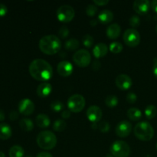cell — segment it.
<instances>
[{
  "instance_id": "cell-14",
  "label": "cell",
  "mask_w": 157,
  "mask_h": 157,
  "mask_svg": "<svg viewBox=\"0 0 157 157\" xmlns=\"http://www.w3.org/2000/svg\"><path fill=\"white\" fill-rule=\"evenodd\" d=\"M151 3L149 0H136L133 2V9L139 15H145L151 7Z\"/></svg>"
},
{
  "instance_id": "cell-31",
  "label": "cell",
  "mask_w": 157,
  "mask_h": 157,
  "mask_svg": "<svg viewBox=\"0 0 157 157\" xmlns=\"http://www.w3.org/2000/svg\"><path fill=\"white\" fill-rule=\"evenodd\" d=\"M98 7H97V6H95V5L94 4L88 5V6H87V8H86V14H87L88 16L90 17L94 16L97 14V12H98Z\"/></svg>"
},
{
  "instance_id": "cell-43",
  "label": "cell",
  "mask_w": 157,
  "mask_h": 157,
  "mask_svg": "<svg viewBox=\"0 0 157 157\" xmlns=\"http://www.w3.org/2000/svg\"><path fill=\"white\" fill-rule=\"evenodd\" d=\"M36 157H53L51 153H47V152H41V153H38Z\"/></svg>"
},
{
  "instance_id": "cell-19",
  "label": "cell",
  "mask_w": 157,
  "mask_h": 157,
  "mask_svg": "<svg viewBox=\"0 0 157 157\" xmlns=\"http://www.w3.org/2000/svg\"><path fill=\"white\" fill-rule=\"evenodd\" d=\"M113 19V14L111 11L107 10V9H105V10L101 11V12L98 15V20L101 23L104 25L109 24L110 22H111Z\"/></svg>"
},
{
  "instance_id": "cell-34",
  "label": "cell",
  "mask_w": 157,
  "mask_h": 157,
  "mask_svg": "<svg viewBox=\"0 0 157 157\" xmlns=\"http://www.w3.org/2000/svg\"><path fill=\"white\" fill-rule=\"evenodd\" d=\"M69 35V29L66 25L61 26L58 31V36L61 38H66Z\"/></svg>"
},
{
  "instance_id": "cell-35",
  "label": "cell",
  "mask_w": 157,
  "mask_h": 157,
  "mask_svg": "<svg viewBox=\"0 0 157 157\" xmlns=\"http://www.w3.org/2000/svg\"><path fill=\"white\" fill-rule=\"evenodd\" d=\"M129 22H130V26H132V27L134 29V28L138 27V26L140 25V18L139 16H137V15H133V16H131V18H130Z\"/></svg>"
},
{
  "instance_id": "cell-38",
  "label": "cell",
  "mask_w": 157,
  "mask_h": 157,
  "mask_svg": "<svg viewBox=\"0 0 157 157\" xmlns=\"http://www.w3.org/2000/svg\"><path fill=\"white\" fill-rule=\"evenodd\" d=\"M94 3L95 6H104L108 4L109 1L108 0H94Z\"/></svg>"
},
{
  "instance_id": "cell-49",
  "label": "cell",
  "mask_w": 157,
  "mask_h": 157,
  "mask_svg": "<svg viewBox=\"0 0 157 157\" xmlns=\"http://www.w3.org/2000/svg\"><path fill=\"white\" fill-rule=\"evenodd\" d=\"M156 33H157V25H156Z\"/></svg>"
},
{
  "instance_id": "cell-50",
  "label": "cell",
  "mask_w": 157,
  "mask_h": 157,
  "mask_svg": "<svg viewBox=\"0 0 157 157\" xmlns=\"http://www.w3.org/2000/svg\"><path fill=\"white\" fill-rule=\"evenodd\" d=\"M26 157H32V156H26Z\"/></svg>"
},
{
  "instance_id": "cell-41",
  "label": "cell",
  "mask_w": 157,
  "mask_h": 157,
  "mask_svg": "<svg viewBox=\"0 0 157 157\" xmlns=\"http://www.w3.org/2000/svg\"><path fill=\"white\" fill-rule=\"evenodd\" d=\"M101 64L99 61H94L93 64H92V68H93V70L94 71L99 70V69L101 68Z\"/></svg>"
},
{
  "instance_id": "cell-47",
  "label": "cell",
  "mask_w": 157,
  "mask_h": 157,
  "mask_svg": "<svg viewBox=\"0 0 157 157\" xmlns=\"http://www.w3.org/2000/svg\"><path fill=\"white\" fill-rule=\"evenodd\" d=\"M0 157H6V155L3 152H0Z\"/></svg>"
},
{
  "instance_id": "cell-39",
  "label": "cell",
  "mask_w": 157,
  "mask_h": 157,
  "mask_svg": "<svg viewBox=\"0 0 157 157\" xmlns=\"http://www.w3.org/2000/svg\"><path fill=\"white\" fill-rule=\"evenodd\" d=\"M18 113L16 110H12L9 113V118H10L11 121H15V120L18 119Z\"/></svg>"
},
{
  "instance_id": "cell-13",
  "label": "cell",
  "mask_w": 157,
  "mask_h": 157,
  "mask_svg": "<svg viewBox=\"0 0 157 157\" xmlns=\"http://www.w3.org/2000/svg\"><path fill=\"white\" fill-rule=\"evenodd\" d=\"M103 112L101 109L98 106H90L87 110V117L92 124H97L101 120Z\"/></svg>"
},
{
  "instance_id": "cell-8",
  "label": "cell",
  "mask_w": 157,
  "mask_h": 157,
  "mask_svg": "<svg viewBox=\"0 0 157 157\" xmlns=\"http://www.w3.org/2000/svg\"><path fill=\"white\" fill-rule=\"evenodd\" d=\"M73 61L79 67H87L91 61V55L87 50L81 49L74 54Z\"/></svg>"
},
{
  "instance_id": "cell-24",
  "label": "cell",
  "mask_w": 157,
  "mask_h": 157,
  "mask_svg": "<svg viewBox=\"0 0 157 157\" xmlns=\"http://www.w3.org/2000/svg\"><path fill=\"white\" fill-rule=\"evenodd\" d=\"M25 151L21 146H13L9 150V157H23Z\"/></svg>"
},
{
  "instance_id": "cell-5",
  "label": "cell",
  "mask_w": 157,
  "mask_h": 157,
  "mask_svg": "<svg viewBox=\"0 0 157 157\" xmlns=\"http://www.w3.org/2000/svg\"><path fill=\"white\" fill-rule=\"evenodd\" d=\"M110 154L114 157H128L130 155V148L128 144L122 140H116L110 148Z\"/></svg>"
},
{
  "instance_id": "cell-6",
  "label": "cell",
  "mask_w": 157,
  "mask_h": 157,
  "mask_svg": "<svg viewBox=\"0 0 157 157\" xmlns=\"http://www.w3.org/2000/svg\"><path fill=\"white\" fill-rule=\"evenodd\" d=\"M86 101L84 97L81 94H74L67 100V107L69 110L74 113H79L85 107Z\"/></svg>"
},
{
  "instance_id": "cell-18",
  "label": "cell",
  "mask_w": 157,
  "mask_h": 157,
  "mask_svg": "<svg viewBox=\"0 0 157 157\" xmlns=\"http://www.w3.org/2000/svg\"><path fill=\"white\" fill-rule=\"evenodd\" d=\"M121 28L117 23H114L108 26L107 29V35L110 39H116L120 36Z\"/></svg>"
},
{
  "instance_id": "cell-27",
  "label": "cell",
  "mask_w": 157,
  "mask_h": 157,
  "mask_svg": "<svg viewBox=\"0 0 157 157\" xmlns=\"http://www.w3.org/2000/svg\"><path fill=\"white\" fill-rule=\"evenodd\" d=\"M66 127H67V124L63 120H57L56 121H55L53 124L54 130L57 132L64 131L65 130Z\"/></svg>"
},
{
  "instance_id": "cell-32",
  "label": "cell",
  "mask_w": 157,
  "mask_h": 157,
  "mask_svg": "<svg viewBox=\"0 0 157 157\" xmlns=\"http://www.w3.org/2000/svg\"><path fill=\"white\" fill-rule=\"evenodd\" d=\"M83 44L85 46L86 48H91V46L94 44V38L91 35H85L83 37Z\"/></svg>"
},
{
  "instance_id": "cell-29",
  "label": "cell",
  "mask_w": 157,
  "mask_h": 157,
  "mask_svg": "<svg viewBox=\"0 0 157 157\" xmlns=\"http://www.w3.org/2000/svg\"><path fill=\"white\" fill-rule=\"evenodd\" d=\"M123 45L118 41H114L110 44V51L114 54H119L122 52Z\"/></svg>"
},
{
  "instance_id": "cell-11",
  "label": "cell",
  "mask_w": 157,
  "mask_h": 157,
  "mask_svg": "<svg viewBox=\"0 0 157 157\" xmlns=\"http://www.w3.org/2000/svg\"><path fill=\"white\" fill-rule=\"evenodd\" d=\"M115 84H116L117 87L121 89V90H127L131 87L132 84H133V81H132L130 77L128 76L127 75L121 74L116 78Z\"/></svg>"
},
{
  "instance_id": "cell-3",
  "label": "cell",
  "mask_w": 157,
  "mask_h": 157,
  "mask_svg": "<svg viewBox=\"0 0 157 157\" xmlns=\"http://www.w3.org/2000/svg\"><path fill=\"white\" fill-rule=\"evenodd\" d=\"M37 144L44 150H52L57 144V137L55 133L49 130L41 131L37 136Z\"/></svg>"
},
{
  "instance_id": "cell-22",
  "label": "cell",
  "mask_w": 157,
  "mask_h": 157,
  "mask_svg": "<svg viewBox=\"0 0 157 157\" xmlns=\"http://www.w3.org/2000/svg\"><path fill=\"white\" fill-rule=\"evenodd\" d=\"M127 117L130 120L133 121H137L142 117V112L140 110L136 107H131L127 110Z\"/></svg>"
},
{
  "instance_id": "cell-42",
  "label": "cell",
  "mask_w": 157,
  "mask_h": 157,
  "mask_svg": "<svg viewBox=\"0 0 157 157\" xmlns=\"http://www.w3.org/2000/svg\"><path fill=\"white\" fill-rule=\"evenodd\" d=\"M153 74H154L155 77L157 78V58H155L154 59H153Z\"/></svg>"
},
{
  "instance_id": "cell-40",
  "label": "cell",
  "mask_w": 157,
  "mask_h": 157,
  "mask_svg": "<svg viewBox=\"0 0 157 157\" xmlns=\"http://www.w3.org/2000/svg\"><path fill=\"white\" fill-rule=\"evenodd\" d=\"M61 117L63 119H68L71 117V111L69 110H64L61 112Z\"/></svg>"
},
{
  "instance_id": "cell-36",
  "label": "cell",
  "mask_w": 157,
  "mask_h": 157,
  "mask_svg": "<svg viewBox=\"0 0 157 157\" xmlns=\"http://www.w3.org/2000/svg\"><path fill=\"white\" fill-rule=\"evenodd\" d=\"M137 101V96L135 93L133 92H130L127 94V101L129 104H135Z\"/></svg>"
},
{
  "instance_id": "cell-51",
  "label": "cell",
  "mask_w": 157,
  "mask_h": 157,
  "mask_svg": "<svg viewBox=\"0 0 157 157\" xmlns=\"http://www.w3.org/2000/svg\"><path fill=\"white\" fill-rule=\"evenodd\" d=\"M156 150H157V144H156Z\"/></svg>"
},
{
  "instance_id": "cell-20",
  "label": "cell",
  "mask_w": 157,
  "mask_h": 157,
  "mask_svg": "<svg viewBox=\"0 0 157 157\" xmlns=\"http://www.w3.org/2000/svg\"><path fill=\"white\" fill-rule=\"evenodd\" d=\"M35 122H36L37 126L40 128L45 129L47 127H48V126L50 125L51 121L50 118L48 117V116L44 113H41V114H38L36 117V119H35Z\"/></svg>"
},
{
  "instance_id": "cell-26",
  "label": "cell",
  "mask_w": 157,
  "mask_h": 157,
  "mask_svg": "<svg viewBox=\"0 0 157 157\" xmlns=\"http://www.w3.org/2000/svg\"><path fill=\"white\" fill-rule=\"evenodd\" d=\"M157 114V108L156 106L150 104L147 106L145 109V115L147 119L152 120L156 116Z\"/></svg>"
},
{
  "instance_id": "cell-37",
  "label": "cell",
  "mask_w": 157,
  "mask_h": 157,
  "mask_svg": "<svg viewBox=\"0 0 157 157\" xmlns=\"http://www.w3.org/2000/svg\"><path fill=\"white\" fill-rule=\"evenodd\" d=\"M8 12V9L6 5L0 3V17H2L6 15Z\"/></svg>"
},
{
  "instance_id": "cell-25",
  "label": "cell",
  "mask_w": 157,
  "mask_h": 157,
  "mask_svg": "<svg viewBox=\"0 0 157 157\" xmlns=\"http://www.w3.org/2000/svg\"><path fill=\"white\" fill-rule=\"evenodd\" d=\"M80 43L79 41H78L75 38H71V39H68L64 44V47H65V49L68 51H75L79 48Z\"/></svg>"
},
{
  "instance_id": "cell-45",
  "label": "cell",
  "mask_w": 157,
  "mask_h": 157,
  "mask_svg": "<svg viewBox=\"0 0 157 157\" xmlns=\"http://www.w3.org/2000/svg\"><path fill=\"white\" fill-rule=\"evenodd\" d=\"M5 120V113L2 110H0V121H2Z\"/></svg>"
},
{
  "instance_id": "cell-10",
  "label": "cell",
  "mask_w": 157,
  "mask_h": 157,
  "mask_svg": "<svg viewBox=\"0 0 157 157\" xmlns=\"http://www.w3.org/2000/svg\"><path fill=\"white\" fill-rule=\"evenodd\" d=\"M132 131V124L127 121H123L118 123L115 128V133L119 137H127Z\"/></svg>"
},
{
  "instance_id": "cell-7",
  "label": "cell",
  "mask_w": 157,
  "mask_h": 157,
  "mask_svg": "<svg viewBox=\"0 0 157 157\" xmlns=\"http://www.w3.org/2000/svg\"><path fill=\"white\" fill-rule=\"evenodd\" d=\"M57 18L63 23L70 22L75 18V9L69 5H63L57 10Z\"/></svg>"
},
{
  "instance_id": "cell-44",
  "label": "cell",
  "mask_w": 157,
  "mask_h": 157,
  "mask_svg": "<svg viewBox=\"0 0 157 157\" xmlns=\"http://www.w3.org/2000/svg\"><path fill=\"white\" fill-rule=\"evenodd\" d=\"M151 8L156 13H157V0H153L151 2Z\"/></svg>"
},
{
  "instance_id": "cell-9",
  "label": "cell",
  "mask_w": 157,
  "mask_h": 157,
  "mask_svg": "<svg viewBox=\"0 0 157 157\" xmlns=\"http://www.w3.org/2000/svg\"><path fill=\"white\" fill-rule=\"evenodd\" d=\"M124 41L130 47H136L140 42V35L135 29H128L124 32Z\"/></svg>"
},
{
  "instance_id": "cell-21",
  "label": "cell",
  "mask_w": 157,
  "mask_h": 157,
  "mask_svg": "<svg viewBox=\"0 0 157 157\" xmlns=\"http://www.w3.org/2000/svg\"><path fill=\"white\" fill-rule=\"evenodd\" d=\"M12 134L10 126L6 124H0V139L6 140L11 137Z\"/></svg>"
},
{
  "instance_id": "cell-28",
  "label": "cell",
  "mask_w": 157,
  "mask_h": 157,
  "mask_svg": "<svg viewBox=\"0 0 157 157\" xmlns=\"http://www.w3.org/2000/svg\"><path fill=\"white\" fill-rule=\"evenodd\" d=\"M105 104L109 107H114L118 104V98L113 95L107 96L105 99Z\"/></svg>"
},
{
  "instance_id": "cell-4",
  "label": "cell",
  "mask_w": 157,
  "mask_h": 157,
  "mask_svg": "<svg viewBox=\"0 0 157 157\" xmlns=\"http://www.w3.org/2000/svg\"><path fill=\"white\" fill-rule=\"evenodd\" d=\"M134 135L142 141H150L154 136V130L151 124L146 121L138 123L134 127Z\"/></svg>"
},
{
  "instance_id": "cell-2",
  "label": "cell",
  "mask_w": 157,
  "mask_h": 157,
  "mask_svg": "<svg viewBox=\"0 0 157 157\" xmlns=\"http://www.w3.org/2000/svg\"><path fill=\"white\" fill-rule=\"evenodd\" d=\"M39 48L41 52L48 55H53L60 52L61 48V39L54 35H48L40 39Z\"/></svg>"
},
{
  "instance_id": "cell-16",
  "label": "cell",
  "mask_w": 157,
  "mask_h": 157,
  "mask_svg": "<svg viewBox=\"0 0 157 157\" xmlns=\"http://www.w3.org/2000/svg\"><path fill=\"white\" fill-rule=\"evenodd\" d=\"M52 91V84H49V83L44 82L42 84H39L38 87H37V94L38 97L41 98H47L48 95H50V94Z\"/></svg>"
},
{
  "instance_id": "cell-30",
  "label": "cell",
  "mask_w": 157,
  "mask_h": 157,
  "mask_svg": "<svg viewBox=\"0 0 157 157\" xmlns=\"http://www.w3.org/2000/svg\"><path fill=\"white\" fill-rule=\"evenodd\" d=\"M51 109L55 112H61L64 109V104L59 101H55L52 102L50 105Z\"/></svg>"
},
{
  "instance_id": "cell-46",
  "label": "cell",
  "mask_w": 157,
  "mask_h": 157,
  "mask_svg": "<svg viewBox=\"0 0 157 157\" xmlns=\"http://www.w3.org/2000/svg\"><path fill=\"white\" fill-rule=\"evenodd\" d=\"M90 25L95 26L96 25H98V20H97V19H92L91 21H90Z\"/></svg>"
},
{
  "instance_id": "cell-23",
  "label": "cell",
  "mask_w": 157,
  "mask_h": 157,
  "mask_svg": "<svg viewBox=\"0 0 157 157\" xmlns=\"http://www.w3.org/2000/svg\"><path fill=\"white\" fill-rule=\"evenodd\" d=\"M19 127L24 131H32L34 129V124L32 120L23 118L19 121Z\"/></svg>"
},
{
  "instance_id": "cell-15",
  "label": "cell",
  "mask_w": 157,
  "mask_h": 157,
  "mask_svg": "<svg viewBox=\"0 0 157 157\" xmlns=\"http://www.w3.org/2000/svg\"><path fill=\"white\" fill-rule=\"evenodd\" d=\"M58 73L62 77H68L73 73L74 67L71 63L68 61H62L59 62L57 67Z\"/></svg>"
},
{
  "instance_id": "cell-1",
  "label": "cell",
  "mask_w": 157,
  "mask_h": 157,
  "mask_svg": "<svg viewBox=\"0 0 157 157\" xmlns=\"http://www.w3.org/2000/svg\"><path fill=\"white\" fill-rule=\"evenodd\" d=\"M29 74L34 79L39 81H47L53 76L52 65L45 60L37 58L29 64Z\"/></svg>"
},
{
  "instance_id": "cell-17",
  "label": "cell",
  "mask_w": 157,
  "mask_h": 157,
  "mask_svg": "<svg viewBox=\"0 0 157 157\" xmlns=\"http://www.w3.org/2000/svg\"><path fill=\"white\" fill-rule=\"evenodd\" d=\"M108 52V47L104 43H98L93 49V55L96 58H101L106 56Z\"/></svg>"
},
{
  "instance_id": "cell-33",
  "label": "cell",
  "mask_w": 157,
  "mask_h": 157,
  "mask_svg": "<svg viewBox=\"0 0 157 157\" xmlns=\"http://www.w3.org/2000/svg\"><path fill=\"white\" fill-rule=\"evenodd\" d=\"M98 129L100 131L103 132V133H107V132H108L110 130V125L107 121H103V122L98 124Z\"/></svg>"
},
{
  "instance_id": "cell-12",
  "label": "cell",
  "mask_w": 157,
  "mask_h": 157,
  "mask_svg": "<svg viewBox=\"0 0 157 157\" xmlns=\"http://www.w3.org/2000/svg\"><path fill=\"white\" fill-rule=\"evenodd\" d=\"M18 108L19 113L25 116H29V115L32 114L35 110V104L31 100L25 98L20 101Z\"/></svg>"
},
{
  "instance_id": "cell-48",
  "label": "cell",
  "mask_w": 157,
  "mask_h": 157,
  "mask_svg": "<svg viewBox=\"0 0 157 157\" xmlns=\"http://www.w3.org/2000/svg\"><path fill=\"white\" fill-rule=\"evenodd\" d=\"M105 157H114V156H113V155H111V154H107Z\"/></svg>"
}]
</instances>
